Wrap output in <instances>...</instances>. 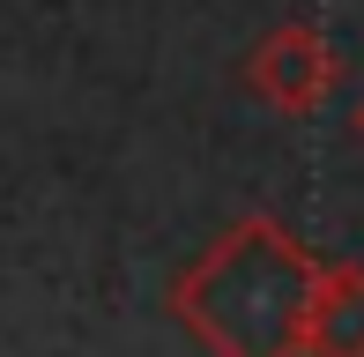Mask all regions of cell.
<instances>
[{"label":"cell","instance_id":"6da1fadb","mask_svg":"<svg viewBox=\"0 0 364 357\" xmlns=\"http://www.w3.org/2000/svg\"><path fill=\"white\" fill-rule=\"evenodd\" d=\"M320 253L275 216H238L171 283V320L208 357H305Z\"/></svg>","mask_w":364,"mask_h":357},{"label":"cell","instance_id":"7a4b0ae2","mask_svg":"<svg viewBox=\"0 0 364 357\" xmlns=\"http://www.w3.org/2000/svg\"><path fill=\"white\" fill-rule=\"evenodd\" d=\"M245 90H253L260 105H275L283 119H312V112L342 90V53H335V38H327L312 15L275 23L268 38L245 53Z\"/></svg>","mask_w":364,"mask_h":357},{"label":"cell","instance_id":"3957f363","mask_svg":"<svg viewBox=\"0 0 364 357\" xmlns=\"http://www.w3.org/2000/svg\"><path fill=\"white\" fill-rule=\"evenodd\" d=\"M305 357H364V261H320Z\"/></svg>","mask_w":364,"mask_h":357},{"label":"cell","instance_id":"277c9868","mask_svg":"<svg viewBox=\"0 0 364 357\" xmlns=\"http://www.w3.org/2000/svg\"><path fill=\"white\" fill-rule=\"evenodd\" d=\"M350 127H357V142H364V90H357V105H350Z\"/></svg>","mask_w":364,"mask_h":357}]
</instances>
